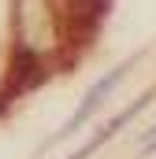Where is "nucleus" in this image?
Returning <instances> with one entry per match:
<instances>
[{"mask_svg":"<svg viewBox=\"0 0 156 159\" xmlns=\"http://www.w3.org/2000/svg\"><path fill=\"white\" fill-rule=\"evenodd\" d=\"M123 70H126V67H115V70H108V78H100V81H97V85H93V89L85 93V100H82V107H78L75 115H71V122H67V126H63V129H60V133H56L52 141H60V137H67V133H75L78 126H82V122H85L89 115H93V107H97V104H100V100H104V96L112 93V85H115V81L123 78Z\"/></svg>","mask_w":156,"mask_h":159,"instance_id":"f257e3e1","label":"nucleus"},{"mask_svg":"<svg viewBox=\"0 0 156 159\" xmlns=\"http://www.w3.org/2000/svg\"><path fill=\"white\" fill-rule=\"evenodd\" d=\"M45 78V63H41L37 52H15V59H11V89L15 93H22V89H34L37 81Z\"/></svg>","mask_w":156,"mask_h":159,"instance_id":"f03ea898","label":"nucleus"}]
</instances>
